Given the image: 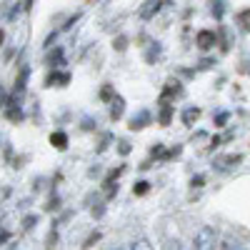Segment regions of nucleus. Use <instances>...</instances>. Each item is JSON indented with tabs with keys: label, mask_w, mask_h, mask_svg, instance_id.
<instances>
[{
	"label": "nucleus",
	"mask_w": 250,
	"mask_h": 250,
	"mask_svg": "<svg viewBox=\"0 0 250 250\" xmlns=\"http://www.w3.org/2000/svg\"><path fill=\"white\" fill-rule=\"evenodd\" d=\"M180 118H183V125H188V128H193V125L198 123V118H200V108H195V105L185 108Z\"/></svg>",
	"instance_id": "obj_5"
},
{
	"label": "nucleus",
	"mask_w": 250,
	"mask_h": 250,
	"mask_svg": "<svg viewBox=\"0 0 250 250\" xmlns=\"http://www.w3.org/2000/svg\"><path fill=\"white\" fill-rule=\"evenodd\" d=\"M45 62H48L50 68H60V65H65V50H62V48H55V50L45 58Z\"/></svg>",
	"instance_id": "obj_6"
},
{
	"label": "nucleus",
	"mask_w": 250,
	"mask_h": 250,
	"mask_svg": "<svg viewBox=\"0 0 250 250\" xmlns=\"http://www.w3.org/2000/svg\"><path fill=\"white\" fill-rule=\"evenodd\" d=\"M113 48H115L118 53H123L125 48H128V38H125V35H118V38L113 40Z\"/></svg>",
	"instance_id": "obj_18"
},
{
	"label": "nucleus",
	"mask_w": 250,
	"mask_h": 250,
	"mask_svg": "<svg viewBox=\"0 0 250 250\" xmlns=\"http://www.w3.org/2000/svg\"><path fill=\"white\" fill-rule=\"evenodd\" d=\"M110 250H125V248H120V245H115V248H110Z\"/></svg>",
	"instance_id": "obj_36"
},
{
	"label": "nucleus",
	"mask_w": 250,
	"mask_h": 250,
	"mask_svg": "<svg viewBox=\"0 0 250 250\" xmlns=\"http://www.w3.org/2000/svg\"><path fill=\"white\" fill-rule=\"evenodd\" d=\"M150 123H153V113L143 108V110H138V113L130 118V125H128V128H130V130H143V128H148Z\"/></svg>",
	"instance_id": "obj_3"
},
{
	"label": "nucleus",
	"mask_w": 250,
	"mask_h": 250,
	"mask_svg": "<svg viewBox=\"0 0 250 250\" xmlns=\"http://www.w3.org/2000/svg\"><path fill=\"white\" fill-rule=\"evenodd\" d=\"M218 145H220V138H218V135H215V138H213V140H210V150H213V148H218Z\"/></svg>",
	"instance_id": "obj_34"
},
{
	"label": "nucleus",
	"mask_w": 250,
	"mask_h": 250,
	"mask_svg": "<svg viewBox=\"0 0 250 250\" xmlns=\"http://www.w3.org/2000/svg\"><path fill=\"white\" fill-rule=\"evenodd\" d=\"M133 193H135V195H145V193H150V183H148V180H138V183L133 185Z\"/></svg>",
	"instance_id": "obj_15"
},
{
	"label": "nucleus",
	"mask_w": 250,
	"mask_h": 250,
	"mask_svg": "<svg viewBox=\"0 0 250 250\" xmlns=\"http://www.w3.org/2000/svg\"><path fill=\"white\" fill-rule=\"evenodd\" d=\"M210 5H213V15L220 20V18H223V13H225V5H228V3H223V0H220V3H210Z\"/></svg>",
	"instance_id": "obj_22"
},
{
	"label": "nucleus",
	"mask_w": 250,
	"mask_h": 250,
	"mask_svg": "<svg viewBox=\"0 0 250 250\" xmlns=\"http://www.w3.org/2000/svg\"><path fill=\"white\" fill-rule=\"evenodd\" d=\"M130 250H155V248H153V243L145 238V235H140V238H135L130 243Z\"/></svg>",
	"instance_id": "obj_14"
},
{
	"label": "nucleus",
	"mask_w": 250,
	"mask_h": 250,
	"mask_svg": "<svg viewBox=\"0 0 250 250\" xmlns=\"http://www.w3.org/2000/svg\"><path fill=\"white\" fill-rule=\"evenodd\" d=\"M10 240V233L8 230H3V228H0V243H8Z\"/></svg>",
	"instance_id": "obj_31"
},
{
	"label": "nucleus",
	"mask_w": 250,
	"mask_h": 250,
	"mask_svg": "<svg viewBox=\"0 0 250 250\" xmlns=\"http://www.w3.org/2000/svg\"><path fill=\"white\" fill-rule=\"evenodd\" d=\"M118 153H120V155H128V153H130V143H128V140H120V143H118Z\"/></svg>",
	"instance_id": "obj_26"
},
{
	"label": "nucleus",
	"mask_w": 250,
	"mask_h": 250,
	"mask_svg": "<svg viewBox=\"0 0 250 250\" xmlns=\"http://www.w3.org/2000/svg\"><path fill=\"white\" fill-rule=\"evenodd\" d=\"M50 143H53V148H58V150H68V135L62 130H55L50 135Z\"/></svg>",
	"instance_id": "obj_8"
},
{
	"label": "nucleus",
	"mask_w": 250,
	"mask_h": 250,
	"mask_svg": "<svg viewBox=\"0 0 250 250\" xmlns=\"http://www.w3.org/2000/svg\"><path fill=\"white\" fill-rule=\"evenodd\" d=\"M168 250H185V248H183V243H178V240H173V243L168 245Z\"/></svg>",
	"instance_id": "obj_32"
},
{
	"label": "nucleus",
	"mask_w": 250,
	"mask_h": 250,
	"mask_svg": "<svg viewBox=\"0 0 250 250\" xmlns=\"http://www.w3.org/2000/svg\"><path fill=\"white\" fill-rule=\"evenodd\" d=\"M220 250H243V245H240L235 238H225V240L220 243Z\"/></svg>",
	"instance_id": "obj_16"
},
{
	"label": "nucleus",
	"mask_w": 250,
	"mask_h": 250,
	"mask_svg": "<svg viewBox=\"0 0 250 250\" xmlns=\"http://www.w3.org/2000/svg\"><path fill=\"white\" fill-rule=\"evenodd\" d=\"M100 240V233L95 230V233H90L88 238H85V243H83V248H93V243H98Z\"/></svg>",
	"instance_id": "obj_25"
},
{
	"label": "nucleus",
	"mask_w": 250,
	"mask_h": 250,
	"mask_svg": "<svg viewBox=\"0 0 250 250\" xmlns=\"http://www.w3.org/2000/svg\"><path fill=\"white\" fill-rule=\"evenodd\" d=\"M3 103H8V95H5V90H3V85H0V105Z\"/></svg>",
	"instance_id": "obj_33"
},
{
	"label": "nucleus",
	"mask_w": 250,
	"mask_h": 250,
	"mask_svg": "<svg viewBox=\"0 0 250 250\" xmlns=\"http://www.w3.org/2000/svg\"><path fill=\"white\" fill-rule=\"evenodd\" d=\"M160 58H163V45L160 43H150L148 53H145V62H150V65H153V62L160 60Z\"/></svg>",
	"instance_id": "obj_10"
},
{
	"label": "nucleus",
	"mask_w": 250,
	"mask_h": 250,
	"mask_svg": "<svg viewBox=\"0 0 250 250\" xmlns=\"http://www.w3.org/2000/svg\"><path fill=\"white\" fill-rule=\"evenodd\" d=\"M3 43H5V30L0 28V48H3Z\"/></svg>",
	"instance_id": "obj_35"
},
{
	"label": "nucleus",
	"mask_w": 250,
	"mask_h": 250,
	"mask_svg": "<svg viewBox=\"0 0 250 250\" xmlns=\"http://www.w3.org/2000/svg\"><path fill=\"white\" fill-rule=\"evenodd\" d=\"M190 185H193V188H203V185H205V175H200V173L193 175V178H190Z\"/></svg>",
	"instance_id": "obj_27"
},
{
	"label": "nucleus",
	"mask_w": 250,
	"mask_h": 250,
	"mask_svg": "<svg viewBox=\"0 0 250 250\" xmlns=\"http://www.w3.org/2000/svg\"><path fill=\"white\" fill-rule=\"evenodd\" d=\"M45 83H48V85L58 83L60 88H65L68 83H70V73H58V70H55V73H50V75H48V80H45Z\"/></svg>",
	"instance_id": "obj_9"
},
{
	"label": "nucleus",
	"mask_w": 250,
	"mask_h": 250,
	"mask_svg": "<svg viewBox=\"0 0 250 250\" xmlns=\"http://www.w3.org/2000/svg\"><path fill=\"white\" fill-rule=\"evenodd\" d=\"M100 100H108V103H113V100H115V93H113V88H110V85H105V88L100 90Z\"/></svg>",
	"instance_id": "obj_19"
},
{
	"label": "nucleus",
	"mask_w": 250,
	"mask_h": 250,
	"mask_svg": "<svg viewBox=\"0 0 250 250\" xmlns=\"http://www.w3.org/2000/svg\"><path fill=\"white\" fill-rule=\"evenodd\" d=\"M243 160V155H225V158H220L215 165H238Z\"/></svg>",
	"instance_id": "obj_17"
},
{
	"label": "nucleus",
	"mask_w": 250,
	"mask_h": 250,
	"mask_svg": "<svg viewBox=\"0 0 250 250\" xmlns=\"http://www.w3.org/2000/svg\"><path fill=\"white\" fill-rule=\"evenodd\" d=\"M220 243V233L213 225H203L193 238V250H215Z\"/></svg>",
	"instance_id": "obj_1"
},
{
	"label": "nucleus",
	"mask_w": 250,
	"mask_h": 250,
	"mask_svg": "<svg viewBox=\"0 0 250 250\" xmlns=\"http://www.w3.org/2000/svg\"><path fill=\"white\" fill-rule=\"evenodd\" d=\"M5 118L13 120V123H20V120H23V110H20L18 103H10V105H5Z\"/></svg>",
	"instance_id": "obj_11"
},
{
	"label": "nucleus",
	"mask_w": 250,
	"mask_h": 250,
	"mask_svg": "<svg viewBox=\"0 0 250 250\" xmlns=\"http://www.w3.org/2000/svg\"><path fill=\"white\" fill-rule=\"evenodd\" d=\"M83 130H98V120H93L90 115L83 118Z\"/></svg>",
	"instance_id": "obj_21"
},
{
	"label": "nucleus",
	"mask_w": 250,
	"mask_h": 250,
	"mask_svg": "<svg viewBox=\"0 0 250 250\" xmlns=\"http://www.w3.org/2000/svg\"><path fill=\"white\" fill-rule=\"evenodd\" d=\"M235 20H238V25H240L245 33H250V8L238 10V13H235Z\"/></svg>",
	"instance_id": "obj_12"
},
{
	"label": "nucleus",
	"mask_w": 250,
	"mask_h": 250,
	"mask_svg": "<svg viewBox=\"0 0 250 250\" xmlns=\"http://www.w3.org/2000/svg\"><path fill=\"white\" fill-rule=\"evenodd\" d=\"M210 65H215V60H213V58H203V60H200V70H208Z\"/></svg>",
	"instance_id": "obj_30"
},
{
	"label": "nucleus",
	"mask_w": 250,
	"mask_h": 250,
	"mask_svg": "<svg viewBox=\"0 0 250 250\" xmlns=\"http://www.w3.org/2000/svg\"><path fill=\"white\" fill-rule=\"evenodd\" d=\"M58 203H60V198H58V195H55V198H53V200H50V203H48V205H45V210H48V213H53V210H58V208H60V205H58Z\"/></svg>",
	"instance_id": "obj_29"
},
{
	"label": "nucleus",
	"mask_w": 250,
	"mask_h": 250,
	"mask_svg": "<svg viewBox=\"0 0 250 250\" xmlns=\"http://www.w3.org/2000/svg\"><path fill=\"white\" fill-rule=\"evenodd\" d=\"M195 45L200 48V50H210V48H215L218 45V33L215 30H198L195 33Z\"/></svg>",
	"instance_id": "obj_2"
},
{
	"label": "nucleus",
	"mask_w": 250,
	"mask_h": 250,
	"mask_svg": "<svg viewBox=\"0 0 250 250\" xmlns=\"http://www.w3.org/2000/svg\"><path fill=\"white\" fill-rule=\"evenodd\" d=\"M228 118H230V113H218V115H213V123L218 125V128H223V125L228 123Z\"/></svg>",
	"instance_id": "obj_23"
},
{
	"label": "nucleus",
	"mask_w": 250,
	"mask_h": 250,
	"mask_svg": "<svg viewBox=\"0 0 250 250\" xmlns=\"http://www.w3.org/2000/svg\"><path fill=\"white\" fill-rule=\"evenodd\" d=\"M110 140H113V135H110V133H105V135H103V140H100V145H98V153H103V150H108V145H110Z\"/></svg>",
	"instance_id": "obj_24"
},
{
	"label": "nucleus",
	"mask_w": 250,
	"mask_h": 250,
	"mask_svg": "<svg viewBox=\"0 0 250 250\" xmlns=\"http://www.w3.org/2000/svg\"><path fill=\"white\" fill-rule=\"evenodd\" d=\"M170 120H173V105H160L158 123H160V125H170Z\"/></svg>",
	"instance_id": "obj_13"
},
{
	"label": "nucleus",
	"mask_w": 250,
	"mask_h": 250,
	"mask_svg": "<svg viewBox=\"0 0 250 250\" xmlns=\"http://www.w3.org/2000/svg\"><path fill=\"white\" fill-rule=\"evenodd\" d=\"M123 113H125V98L123 95H115V100L110 103V118L113 120H120Z\"/></svg>",
	"instance_id": "obj_7"
},
{
	"label": "nucleus",
	"mask_w": 250,
	"mask_h": 250,
	"mask_svg": "<svg viewBox=\"0 0 250 250\" xmlns=\"http://www.w3.org/2000/svg\"><path fill=\"white\" fill-rule=\"evenodd\" d=\"M35 225H38V215H25L23 218V228H25V230H33Z\"/></svg>",
	"instance_id": "obj_20"
},
{
	"label": "nucleus",
	"mask_w": 250,
	"mask_h": 250,
	"mask_svg": "<svg viewBox=\"0 0 250 250\" xmlns=\"http://www.w3.org/2000/svg\"><path fill=\"white\" fill-rule=\"evenodd\" d=\"M163 5H168V3H160V0H148V3H143V5H140L138 15H140L143 20H153V18L160 13Z\"/></svg>",
	"instance_id": "obj_4"
},
{
	"label": "nucleus",
	"mask_w": 250,
	"mask_h": 250,
	"mask_svg": "<svg viewBox=\"0 0 250 250\" xmlns=\"http://www.w3.org/2000/svg\"><path fill=\"white\" fill-rule=\"evenodd\" d=\"M103 215H105V205H103V203H98V205L93 208V218H98V220H100Z\"/></svg>",
	"instance_id": "obj_28"
}]
</instances>
